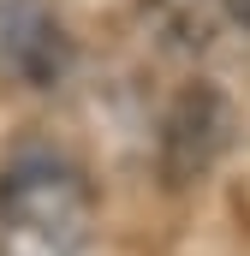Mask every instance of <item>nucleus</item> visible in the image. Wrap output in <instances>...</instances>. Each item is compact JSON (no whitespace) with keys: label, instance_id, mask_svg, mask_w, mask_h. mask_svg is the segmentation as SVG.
Wrapping results in <instances>:
<instances>
[{"label":"nucleus","instance_id":"f257e3e1","mask_svg":"<svg viewBox=\"0 0 250 256\" xmlns=\"http://www.w3.org/2000/svg\"><path fill=\"white\" fill-rule=\"evenodd\" d=\"M90 185L54 155H24L0 173V256H78Z\"/></svg>","mask_w":250,"mask_h":256},{"label":"nucleus","instance_id":"f03ea898","mask_svg":"<svg viewBox=\"0 0 250 256\" xmlns=\"http://www.w3.org/2000/svg\"><path fill=\"white\" fill-rule=\"evenodd\" d=\"M72 66V36L60 30L48 0H0V78L18 84H60Z\"/></svg>","mask_w":250,"mask_h":256},{"label":"nucleus","instance_id":"7ed1b4c3","mask_svg":"<svg viewBox=\"0 0 250 256\" xmlns=\"http://www.w3.org/2000/svg\"><path fill=\"white\" fill-rule=\"evenodd\" d=\"M220 143H226V102H220V90L196 84V90H185V96L173 102V114H167V126H161V173H167L173 185L202 179V173L214 167Z\"/></svg>","mask_w":250,"mask_h":256},{"label":"nucleus","instance_id":"20e7f679","mask_svg":"<svg viewBox=\"0 0 250 256\" xmlns=\"http://www.w3.org/2000/svg\"><path fill=\"white\" fill-rule=\"evenodd\" d=\"M238 18H244V24H250V0H238Z\"/></svg>","mask_w":250,"mask_h":256}]
</instances>
